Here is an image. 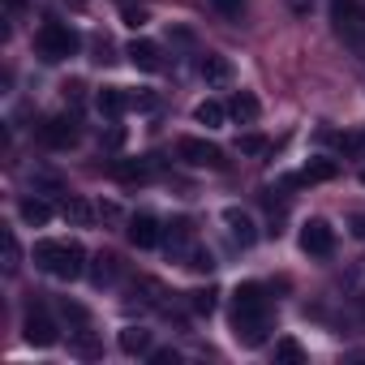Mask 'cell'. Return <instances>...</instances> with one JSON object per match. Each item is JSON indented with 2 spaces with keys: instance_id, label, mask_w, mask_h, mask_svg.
<instances>
[{
  "instance_id": "7",
  "label": "cell",
  "mask_w": 365,
  "mask_h": 365,
  "mask_svg": "<svg viewBox=\"0 0 365 365\" xmlns=\"http://www.w3.org/2000/svg\"><path fill=\"white\" fill-rule=\"evenodd\" d=\"M224 232H228V241L237 245V250H250L254 241H258V224H254V215L250 211H241V207H224Z\"/></svg>"
},
{
  "instance_id": "28",
  "label": "cell",
  "mask_w": 365,
  "mask_h": 365,
  "mask_svg": "<svg viewBox=\"0 0 365 365\" xmlns=\"http://www.w3.org/2000/svg\"><path fill=\"white\" fill-rule=\"evenodd\" d=\"M237 150H241V155H267L271 142H267L262 133H241V138H237Z\"/></svg>"
},
{
  "instance_id": "3",
  "label": "cell",
  "mask_w": 365,
  "mask_h": 365,
  "mask_svg": "<svg viewBox=\"0 0 365 365\" xmlns=\"http://www.w3.org/2000/svg\"><path fill=\"white\" fill-rule=\"evenodd\" d=\"M331 26L348 48L361 43L365 39V5L361 0H331Z\"/></svg>"
},
{
  "instance_id": "29",
  "label": "cell",
  "mask_w": 365,
  "mask_h": 365,
  "mask_svg": "<svg viewBox=\"0 0 365 365\" xmlns=\"http://www.w3.org/2000/svg\"><path fill=\"white\" fill-rule=\"evenodd\" d=\"M61 318H69L73 327H91V314H86V305H78V301H61Z\"/></svg>"
},
{
  "instance_id": "36",
  "label": "cell",
  "mask_w": 365,
  "mask_h": 365,
  "mask_svg": "<svg viewBox=\"0 0 365 365\" xmlns=\"http://www.w3.org/2000/svg\"><path fill=\"white\" fill-rule=\"evenodd\" d=\"M99 220L116 224V220H120V207H116V202H99Z\"/></svg>"
},
{
  "instance_id": "40",
  "label": "cell",
  "mask_w": 365,
  "mask_h": 365,
  "mask_svg": "<svg viewBox=\"0 0 365 365\" xmlns=\"http://www.w3.org/2000/svg\"><path fill=\"white\" fill-rule=\"evenodd\" d=\"M356 309H361V318H365V292H361V297H356Z\"/></svg>"
},
{
  "instance_id": "11",
  "label": "cell",
  "mask_w": 365,
  "mask_h": 365,
  "mask_svg": "<svg viewBox=\"0 0 365 365\" xmlns=\"http://www.w3.org/2000/svg\"><path fill=\"white\" fill-rule=\"evenodd\" d=\"M125 56H129L133 69H142V73H159V69H163V52H159V43H150V39H133V43L125 48Z\"/></svg>"
},
{
  "instance_id": "15",
  "label": "cell",
  "mask_w": 365,
  "mask_h": 365,
  "mask_svg": "<svg viewBox=\"0 0 365 365\" xmlns=\"http://www.w3.org/2000/svg\"><path fill=\"white\" fill-rule=\"evenodd\" d=\"M112 172H116L120 180H129V185H142V180L155 176V159H116Z\"/></svg>"
},
{
  "instance_id": "37",
  "label": "cell",
  "mask_w": 365,
  "mask_h": 365,
  "mask_svg": "<svg viewBox=\"0 0 365 365\" xmlns=\"http://www.w3.org/2000/svg\"><path fill=\"white\" fill-rule=\"evenodd\" d=\"M82 91H86L82 82H65V99H69V103H82Z\"/></svg>"
},
{
  "instance_id": "42",
  "label": "cell",
  "mask_w": 365,
  "mask_h": 365,
  "mask_svg": "<svg viewBox=\"0 0 365 365\" xmlns=\"http://www.w3.org/2000/svg\"><path fill=\"white\" fill-rule=\"evenodd\" d=\"M120 5H125V0H120Z\"/></svg>"
},
{
  "instance_id": "17",
  "label": "cell",
  "mask_w": 365,
  "mask_h": 365,
  "mask_svg": "<svg viewBox=\"0 0 365 365\" xmlns=\"http://www.w3.org/2000/svg\"><path fill=\"white\" fill-rule=\"evenodd\" d=\"M335 172H339L335 159H314V163H305L301 176H288V185H318V180H331Z\"/></svg>"
},
{
  "instance_id": "8",
  "label": "cell",
  "mask_w": 365,
  "mask_h": 365,
  "mask_svg": "<svg viewBox=\"0 0 365 365\" xmlns=\"http://www.w3.org/2000/svg\"><path fill=\"white\" fill-rule=\"evenodd\" d=\"M39 138H43V146H52V150H69V146L78 142V120H73V116H52V120L39 125Z\"/></svg>"
},
{
  "instance_id": "38",
  "label": "cell",
  "mask_w": 365,
  "mask_h": 365,
  "mask_svg": "<svg viewBox=\"0 0 365 365\" xmlns=\"http://www.w3.org/2000/svg\"><path fill=\"white\" fill-rule=\"evenodd\" d=\"M5 9H9V22H14V18H22V9H26V0H5Z\"/></svg>"
},
{
  "instance_id": "16",
  "label": "cell",
  "mask_w": 365,
  "mask_h": 365,
  "mask_svg": "<svg viewBox=\"0 0 365 365\" xmlns=\"http://www.w3.org/2000/svg\"><path fill=\"white\" fill-rule=\"evenodd\" d=\"M116 344H120L125 356H150V331L146 327H125L116 335Z\"/></svg>"
},
{
  "instance_id": "27",
  "label": "cell",
  "mask_w": 365,
  "mask_h": 365,
  "mask_svg": "<svg viewBox=\"0 0 365 365\" xmlns=\"http://www.w3.org/2000/svg\"><path fill=\"white\" fill-rule=\"evenodd\" d=\"M275 361H284V365H301V361H305V348H301L297 339H279V344H275Z\"/></svg>"
},
{
  "instance_id": "32",
  "label": "cell",
  "mask_w": 365,
  "mask_h": 365,
  "mask_svg": "<svg viewBox=\"0 0 365 365\" xmlns=\"http://www.w3.org/2000/svg\"><path fill=\"white\" fill-rule=\"evenodd\" d=\"M91 52H95V56H91L95 65H112V61H116V48H112V39H95V43H91Z\"/></svg>"
},
{
  "instance_id": "6",
  "label": "cell",
  "mask_w": 365,
  "mask_h": 365,
  "mask_svg": "<svg viewBox=\"0 0 365 365\" xmlns=\"http://www.w3.org/2000/svg\"><path fill=\"white\" fill-rule=\"evenodd\" d=\"M301 250L309 254V258H331L335 254V228L327 224V220H305L301 224Z\"/></svg>"
},
{
  "instance_id": "5",
  "label": "cell",
  "mask_w": 365,
  "mask_h": 365,
  "mask_svg": "<svg viewBox=\"0 0 365 365\" xmlns=\"http://www.w3.org/2000/svg\"><path fill=\"white\" fill-rule=\"evenodd\" d=\"M176 155L185 159V163H194V168H228V159H224V150L215 146V142H207V138H180L176 142Z\"/></svg>"
},
{
  "instance_id": "1",
  "label": "cell",
  "mask_w": 365,
  "mask_h": 365,
  "mask_svg": "<svg viewBox=\"0 0 365 365\" xmlns=\"http://www.w3.org/2000/svg\"><path fill=\"white\" fill-rule=\"evenodd\" d=\"M31 258L52 279H82L86 275V250L78 241H39Z\"/></svg>"
},
{
  "instance_id": "24",
  "label": "cell",
  "mask_w": 365,
  "mask_h": 365,
  "mask_svg": "<svg viewBox=\"0 0 365 365\" xmlns=\"http://www.w3.org/2000/svg\"><path fill=\"white\" fill-rule=\"evenodd\" d=\"M18 215H22L26 224H48V220H52V207H48L43 198H22V202H18Z\"/></svg>"
},
{
  "instance_id": "30",
  "label": "cell",
  "mask_w": 365,
  "mask_h": 365,
  "mask_svg": "<svg viewBox=\"0 0 365 365\" xmlns=\"http://www.w3.org/2000/svg\"><path fill=\"white\" fill-rule=\"evenodd\" d=\"M190 309H194V314H211V309H215V288H198V292H190Z\"/></svg>"
},
{
  "instance_id": "26",
  "label": "cell",
  "mask_w": 365,
  "mask_h": 365,
  "mask_svg": "<svg viewBox=\"0 0 365 365\" xmlns=\"http://www.w3.org/2000/svg\"><path fill=\"white\" fill-rule=\"evenodd\" d=\"M185 267H190V271H198V275H211V271H215V258H211V250H198V245H190V254H185Z\"/></svg>"
},
{
  "instance_id": "21",
  "label": "cell",
  "mask_w": 365,
  "mask_h": 365,
  "mask_svg": "<svg viewBox=\"0 0 365 365\" xmlns=\"http://www.w3.org/2000/svg\"><path fill=\"white\" fill-rule=\"evenodd\" d=\"M65 220L78 224V228H91V224L99 220V207H91L86 198H69V202H65Z\"/></svg>"
},
{
  "instance_id": "18",
  "label": "cell",
  "mask_w": 365,
  "mask_h": 365,
  "mask_svg": "<svg viewBox=\"0 0 365 365\" xmlns=\"http://www.w3.org/2000/svg\"><path fill=\"white\" fill-rule=\"evenodd\" d=\"M95 108H99L103 116H120V112L129 108V91H120V86H103V91L95 95Z\"/></svg>"
},
{
  "instance_id": "22",
  "label": "cell",
  "mask_w": 365,
  "mask_h": 365,
  "mask_svg": "<svg viewBox=\"0 0 365 365\" xmlns=\"http://www.w3.org/2000/svg\"><path fill=\"white\" fill-rule=\"evenodd\" d=\"M69 352L73 356H86V361H95V356H103V348H99V339L86 331V327H78V335H69Z\"/></svg>"
},
{
  "instance_id": "9",
  "label": "cell",
  "mask_w": 365,
  "mask_h": 365,
  "mask_svg": "<svg viewBox=\"0 0 365 365\" xmlns=\"http://www.w3.org/2000/svg\"><path fill=\"white\" fill-rule=\"evenodd\" d=\"M22 331H26V344H35V348H52V344L61 339L56 322H52L43 309H31V314H26V322H22Z\"/></svg>"
},
{
  "instance_id": "34",
  "label": "cell",
  "mask_w": 365,
  "mask_h": 365,
  "mask_svg": "<svg viewBox=\"0 0 365 365\" xmlns=\"http://www.w3.org/2000/svg\"><path fill=\"white\" fill-rule=\"evenodd\" d=\"M150 365H180L176 348H150Z\"/></svg>"
},
{
  "instance_id": "23",
  "label": "cell",
  "mask_w": 365,
  "mask_h": 365,
  "mask_svg": "<svg viewBox=\"0 0 365 365\" xmlns=\"http://www.w3.org/2000/svg\"><path fill=\"white\" fill-rule=\"evenodd\" d=\"M198 73L207 78V82H228L232 78V65H228V56H202V65H198Z\"/></svg>"
},
{
  "instance_id": "39",
  "label": "cell",
  "mask_w": 365,
  "mask_h": 365,
  "mask_svg": "<svg viewBox=\"0 0 365 365\" xmlns=\"http://www.w3.org/2000/svg\"><path fill=\"white\" fill-rule=\"evenodd\" d=\"M352 237H361V241H365V215H352Z\"/></svg>"
},
{
  "instance_id": "33",
  "label": "cell",
  "mask_w": 365,
  "mask_h": 365,
  "mask_svg": "<svg viewBox=\"0 0 365 365\" xmlns=\"http://www.w3.org/2000/svg\"><path fill=\"white\" fill-rule=\"evenodd\" d=\"M125 22L138 31V26H146V22H150V14H146L142 5H129V0H125Z\"/></svg>"
},
{
  "instance_id": "13",
  "label": "cell",
  "mask_w": 365,
  "mask_h": 365,
  "mask_svg": "<svg viewBox=\"0 0 365 365\" xmlns=\"http://www.w3.org/2000/svg\"><path fill=\"white\" fill-rule=\"evenodd\" d=\"M228 116H232V120H241V125H254V120L262 116L258 95H254V91H237V95H232V103H228Z\"/></svg>"
},
{
  "instance_id": "35",
  "label": "cell",
  "mask_w": 365,
  "mask_h": 365,
  "mask_svg": "<svg viewBox=\"0 0 365 365\" xmlns=\"http://www.w3.org/2000/svg\"><path fill=\"white\" fill-rule=\"evenodd\" d=\"M129 108H138V112H150V108H155V95H129Z\"/></svg>"
},
{
  "instance_id": "14",
  "label": "cell",
  "mask_w": 365,
  "mask_h": 365,
  "mask_svg": "<svg viewBox=\"0 0 365 365\" xmlns=\"http://www.w3.org/2000/svg\"><path fill=\"white\" fill-rule=\"evenodd\" d=\"M120 271H125V267H120L116 254H95V258H91V279H95L99 288H112V284L120 279Z\"/></svg>"
},
{
  "instance_id": "31",
  "label": "cell",
  "mask_w": 365,
  "mask_h": 365,
  "mask_svg": "<svg viewBox=\"0 0 365 365\" xmlns=\"http://www.w3.org/2000/svg\"><path fill=\"white\" fill-rule=\"evenodd\" d=\"M211 9H215L220 18H228V22H237V18L245 14V0H211Z\"/></svg>"
},
{
  "instance_id": "4",
  "label": "cell",
  "mask_w": 365,
  "mask_h": 365,
  "mask_svg": "<svg viewBox=\"0 0 365 365\" xmlns=\"http://www.w3.org/2000/svg\"><path fill=\"white\" fill-rule=\"evenodd\" d=\"M232 335H237V344H245V348H258L262 339H267V331H271V318H267V309H232Z\"/></svg>"
},
{
  "instance_id": "20",
  "label": "cell",
  "mask_w": 365,
  "mask_h": 365,
  "mask_svg": "<svg viewBox=\"0 0 365 365\" xmlns=\"http://www.w3.org/2000/svg\"><path fill=\"white\" fill-rule=\"evenodd\" d=\"M194 120H198V125H207V129H220V125L228 120V108H224L220 99H202V103L194 108Z\"/></svg>"
},
{
  "instance_id": "12",
  "label": "cell",
  "mask_w": 365,
  "mask_h": 365,
  "mask_svg": "<svg viewBox=\"0 0 365 365\" xmlns=\"http://www.w3.org/2000/svg\"><path fill=\"white\" fill-rule=\"evenodd\" d=\"M163 297H168V288H163L159 279H146V275H142V279H133V284H129V301H142L146 309H168V301H163Z\"/></svg>"
},
{
  "instance_id": "41",
  "label": "cell",
  "mask_w": 365,
  "mask_h": 365,
  "mask_svg": "<svg viewBox=\"0 0 365 365\" xmlns=\"http://www.w3.org/2000/svg\"><path fill=\"white\" fill-rule=\"evenodd\" d=\"M361 185H365V168H361Z\"/></svg>"
},
{
  "instance_id": "19",
  "label": "cell",
  "mask_w": 365,
  "mask_h": 365,
  "mask_svg": "<svg viewBox=\"0 0 365 365\" xmlns=\"http://www.w3.org/2000/svg\"><path fill=\"white\" fill-rule=\"evenodd\" d=\"M232 309H267V288L262 284H241L232 292Z\"/></svg>"
},
{
  "instance_id": "2",
  "label": "cell",
  "mask_w": 365,
  "mask_h": 365,
  "mask_svg": "<svg viewBox=\"0 0 365 365\" xmlns=\"http://www.w3.org/2000/svg\"><path fill=\"white\" fill-rule=\"evenodd\" d=\"M78 43H82L78 31L65 26V22H43L39 35H35V48H39L43 61H69V56L78 52Z\"/></svg>"
},
{
  "instance_id": "25",
  "label": "cell",
  "mask_w": 365,
  "mask_h": 365,
  "mask_svg": "<svg viewBox=\"0 0 365 365\" xmlns=\"http://www.w3.org/2000/svg\"><path fill=\"white\" fill-rule=\"evenodd\" d=\"M22 271V245L14 237V228H5V275H18Z\"/></svg>"
},
{
  "instance_id": "10",
  "label": "cell",
  "mask_w": 365,
  "mask_h": 365,
  "mask_svg": "<svg viewBox=\"0 0 365 365\" xmlns=\"http://www.w3.org/2000/svg\"><path fill=\"white\" fill-rule=\"evenodd\" d=\"M129 245H138V250H155L159 241H163V228H159V220L155 215H129Z\"/></svg>"
}]
</instances>
